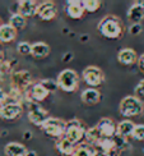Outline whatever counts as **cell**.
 I'll return each mask as SVG.
<instances>
[{
  "mask_svg": "<svg viewBox=\"0 0 144 156\" xmlns=\"http://www.w3.org/2000/svg\"><path fill=\"white\" fill-rule=\"evenodd\" d=\"M86 144L93 148L94 156H120L124 150L129 147L128 140L116 136H102L96 128H88L86 132Z\"/></svg>",
  "mask_w": 144,
  "mask_h": 156,
  "instance_id": "obj_1",
  "label": "cell"
},
{
  "mask_svg": "<svg viewBox=\"0 0 144 156\" xmlns=\"http://www.w3.org/2000/svg\"><path fill=\"white\" fill-rule=\"evenodd\" d=\"M98 32L110 40H117L124 35V23L116 16H106L98 23Z\"/></svg>",
  "mask_w": 144,
  "mask_h": 156,
  "instance_id": "obj_2",
  "label": "cell"
},
{
  "mask_svg": "<svg viewBox=\"0 0 144 156\" xmlns=\"http://www.w3.org/2000/svg\"><path fill=\"white\" fill-rule=\"evenodd\" d=\"M119 112L125 118H133L143 114L144 112V104L143 101L136 96H125L120 101Z\"/></svg>",
  "mask_w": 144,
  "mask_h": 156,
  "instance_id": "obj_3",
  "label": "cell"
},
{
  "mask_svg": "<svg viewBox=\"0 0 144 156\" xmlns=\"http://www.w3.org/2000/svg\"><path fill=\"white\" fill-rule=\"evenodd\" d=\"M81 78L78 73L73 69H64L57 76V87L63 90L64 92H75L79 87Z\"/></svg>",
  "mask_w": 144,
  "mask_h": 156,
  "instance_id": "obj_4",
  "label": "cell"
},
{
  "mask_svg": "<svg viewBox=\"0 0 144 156\" xmlns=\"http://www.w3.org/2000/svg\"><path fill=\"white\" fill-rule=\"evenodd\" d=\"M86 126L83 124L81 120L78 119H71L67 122V129H65L64 137L68 138L71 144L78 146L81 145V142L86 138V132H87Z\"/></svg>",
  "mask_w": 144,
  "mask_h": 156,
  "instance_id": "obj_5",
  "label": "cell"
},
{
  "mask_svg": "<svg viewBox=\"0 0 144 156\" xmlns=\"http://www.w3.org/2000/svg\"><path fill=\"white\" fill-rule=\"evenodd\" d=\"M41 129L49 137L59 140V138L64 137V134H65L67 122H64L63 119H59V118H54V116H49L47 120L42 124Z\"/></svg>",
  "mask_w": 144,
  "mask_h": 156,
  "instance_id": "obj_6",
  "label": "cell"
},
{
  "mask_svg": "<svg viewBox=\"0 0 144 156\" xmlns=\"http://www.w3.org/2000/svg\"><path fill=\"white\" fill-rule=\"evenodd\" d=\"M82 80L86 82L87 86H89L91 88H94L102 84V82L105 81V74L101 68L96 66H88L83 69Z\"/></svg>",
  "mask_w": 144,
  "mask_h": 156,
  "instance_id": "obj_7",
  "label": "cell"
},
{
  "mask_svg": "<svg viewBox=\"0 0 144 156\" xmlns=\"http://www.w3.org/2000/svg\"><path fill=\"white\" fill-rule=\"evenodd\" d=\"M12 87L19 90L21 92H27V90L32 86V74L28 70H18L14 72L10 77Z\"/></svg>",
  "mask_w": 144,
  "mask_h": 156,
  "instance_id": "obj_8",
  "label": "cell"
},
{
  "mask_svg": "<svg viewBox=\"0 0 144 156\" xmlns=\"http://www.w3.org/2000/svg\"><path fill=\"white\" fill-rule=\"evenodd\" d=\"M49 113L41 108L37 102H28V120L36 127H42V124L47 120Z\"/></svg>",
  "mask_w": 144,
  "mask_h": 156,
  "instance_id": "obj_9",
  "label": "cell"
},
{
  "mask_svg": "<svg viewBox=\"0 0 144 156\" xmlns=\"http://www.w3.org/2000/svg\"><path fill=\"white\" fill-rule=\"evenodd\" d=\"M50 95V91L43 86L41 82H36L33 83L32 86L27 90V92H26V96H27V99L32 102H41L43 100H46V97Z\"/></svg>",
  "mask_w": 144,
  "mask_h": 156,
  "instance_id": "obj_10",
  "label": "cell"
},
{
  "mask_svg": "<svg viewBox=\"0 0 144 156\" xmlns=\"http://www.w3.org/2000/svg\"><path fill=\"white\" fill-rule=\"evenodd\" d=\"M22 114V104L6 101L0 106V118L5 120H14Z\"/></svg>",
  "mask_w": 144,
  "mask_h": 156,
  "instance_id": "obj_11",
  "label": "cell"
},
{
  "mask_svg": "<svg viewBox=\"0 0 144 156\" xmlns=\"http://www.w3.org/2000/svg\"><path fill=\"white\" fill-rule=\"evenodd\" d=\"M57 16V6L54 2H42L38 4L37 17L42 21H52Z\"/></svg>",
  "mask_w": 144,
  "mask_h": 156,
  "instance_id": "obj_12",
  "label": "cell"
},
{
  "mask_svg": "<svg viewBox=\"0 0 144 156\" xmlns=\"http://www.w3.org/2000/svg\"><path fill=\"white\" fill-rule=\"evenodd\" d=\"M38 4L40 3L33 2V0H22V2H18V14H21L24 18L37 16Z\"/></svg>",
  "mask_w": 144,
  "mask_h": 156,
  "instance_id": "obj_13",
  "label": "cell"
},
{
  "mask_svg": "<svg viewBox=\"0 0 144 156\" xmlns=\"http://www.w3.org/2000/svg\"><path fill=\"white\" fill-rule=\"evenodd\" d=\"M128 18L133 24H139L144 19V2H135L128 10Z\"/></svg>",
  "mask_w": 144,
  "mask_h": 156,
  "instance_id": "obj_14",
  "label": "cell"
},
{
  "mask_svg": "<svg viewBox=\"0 0 144 156\" xmlns=\"http://www.w3.org/2000/svg\"><path fill=\"white\" fill-rule=\"evenodd\" d=\"M138 59H139V56L135 53V50L129 49V48L120 50L119 54H117V60H119V63L122 64V66H126V67L138 63Z\"/></svg>",
  "mask_w": 144,
  "mask_h": 156,
  "instance_id": "obj_15",
  "label": "cell"
},
{
  "mask_svg": "<svg viewBox=\"0 0 144 156\" xmlns=\"http://www.w3.org/2000/svg\"><path fill=\"white\" fill-rule=\"evenodd\" d=\"M5 156H27L28 150L24 145L18 144V142H9L4 147Z\"/></svg>",
  "mask_w": 144,
  "mask_h": 156,
  "instance_id": "obj_16",
  "label": "cell"
},
{
  "mask_svg": "<svg viewBox=\"0 0 144 156\" xmlns=\"http://www.w3.org/2000/svg\"><path fill=\"white\" fill-rule=\"evenodd\" d=\"M81 100L86 105H96L101 100V92L97 88H87L82 92Z\"/></svg>",
  "mask_w": 144,
  "mask_h": 156,
  "instance_id": "obj_17",
  "label": "cell"
},
{
  "mask_svg": "<svg viewBox=\"0 0 144 156\" xmlns=\"http://www.w3.org/2000/svg\"><path fill=\"white\" fill-rule=\"evenodd\" d=\"M17 37V30L14 27H12L9 23H3V26L0 27V42L8 44L14 41Z\"/></svg>",
  "mask_w": 144,
  "mask_h": 156,
  "instance_id": "obj_18",
  "label": "cell"
},
{
  "mask_svg": "<svg viewBox=\"0 0 144 156\" xmlns=\"http://www.w3.org/2000/svg\"><path fill=\"white\" fill-rule=\"evenodd\" d=\"M67 14L71 18V19H79L84 16V8L82 5V2H68L67 8Z\"/></svg>",
  "mask_w": 144,
  "mask_h": 156,
  "instance_id": "obj_19",
  "label": "cell"
},
{
  "mask_svg": "<svg viewBox=\"0 0 144 156\" xmlns=\"http://www.w3.org/2000/svg\"><path fill=\"white\" fill-rule=\"evenodd\" d=\"M134 128H135V124L132 120H129V119L122 120L117 124V134H119L121 138L128 140L130 137H133Z\"/></svg>",
  "mask_w": 144,
  "mask_h": 156,
  "instance_id": "obj_20",
  "label": "cell"
},
{
  "mask_svg": "<svg viewBox=\"0 0 144 156\" xmlns=\"http://www.w3.org/2000/svg\"><path fill=\"white\" fill-rule=\"evenodd\" d=\"M50 54V46L46 42H35L32 44L31 55L36 59H43Z\"/></svg>",
  "mask_w": 144,
  "mask_h": 156,
  "instance_id": "obj_21",
  "label": "cell"
},
{
  "mask_svg": "<svg viewBox=\"0 0 144 156\" xmlns=\"http://www.w3.org/2000/svg\"><path fill=\"white\" fill-rule=\"evenodd\" d=\"M75 145H73L71 142L68 140V138H65V137H61V138H59L56 140V148H57V151L60 152L61 155L64 156H71L75 150Z\"/></svg>",
  "mask_w": 144,
  "mask_h": 156,
  "instance_id": "obj_22",
  "label": "cell"
},
{
  "mask_svg": "<svg viewBox=\"0 0 144 156\" xmlns=\"http://www.w3.org/2000/svg\"><path fill=\"white\" fill-rule=\"evenodd\" d=\"M71 156H94V152H93V148L84 142V144H81L75 147Z\"/></svg>",
  "mask_w": 144,
  "mask_h": 156,
  "instance_id": "obj_23",
  "label": "cell"
},
{
  "mask_svg": "<svg viewBox=\"0 0 144 156\" xmlns=\"http://www.w3.org/2000/svg\"><path fill=\"white\" fill-rule=\"evenodd\" d=\"M9 24L15 30H23L26 27V18L22 17L21 14H18V13H14L9 18Z\"/></svg>",
  "mask_w": 144,
  "mask_h": 156,
  "instance_id": "obj_24",
  "label": "cell"
},
{
  "mask_svg": "<svg viewBox=\"0 0 144 156\" xmlns=\"http://www.w3.org/2000/svg\"><path fill=\"white\" fill-rule=\"evenodd\" d=\"M101 2L100 0H83L82 2V5H83V8L86 12L88 13H94L97 12L98 9L101 8Z\"/></svg>",
  "mask_w": 144,
  "mask_h": 156,
  "instance_id": "obj_25",
  "label": "cell"
},
{
  "mask_svg": "<svg viewBox=\"0 0 144 156\" xmlns=\"http://www.w3.org/2000/svg\"><path fill=\"white\" fill-rule=\"evenodd\" d=\"M133 138L136 141H144V124H135Z\"/></svg>",
  "mask_w": 144,
  "mask_h": 156,
  "instance_id": "obj_26",
  "label": "cell"
},
{
  "mask_svg": "<svg viewBox=\"0 0 144 156\" xmlns=\"http://www.w3.org/2000/svg\"><path fill=\"white\" fill-rule=\"evenodd\" d=\"M31 48L32 45L28 42H19L17 45V51L21 55H31Z\"/></svg>",
  "mask_w": 144,
  "mask_h": 156,
  "instance_id": "obj_27",
  "label": "cell"
},
{
  "mask_svg": "<svg viewBox=\"0 0 144 156\" xmlns=\"http://www.w3.org/2000/svg\"><path fill=\"white\" fill-rule=\"evenodd\" d=\"M41 83L50 91V92H52V91H55L56 88H59L57 87V83L54 82V81H51V80H43V81H41Z\"/></svg>",
  "mask_w": 144,
  "mask_h": 156,
  "instance_id": "obj_28",
  "label": "cell"
},
{
  "mask_svg": "<svg viewBox=\"0 0 144 156\" xmlns=\"http://www.w3.org/2000/svg\"><path fill=\"white\" fill-rule=\"evenodd\" d=\"M135 95L136 97H144V80H142L135 87Z\"/></svg>",
  "mask_w": 144,
  "mask_h": 156,
  "instance_id": "obj_29",
  "label": "cell"
},
{
  "mask_svg": "<svg viewBox=\"0 0 144 156\" xmlns=\"http://www.w3.org/2000/svg\"><path fill=\"white\" fill-rule=\"evenodd\" d=\"M140 31H142L140 24H133L132 27H130V30H129V32H130L132 35H138Z\"/></svg>",
  "mask_w": 144,
  "mask_h": 156,
  "instance_id": "obj_30",
  "label": "cell"
},
{
  "mask_svg": "<svg viewBox=\"0 0 144 156\" xmlns=\"http://www.w3.org/2000/svg\"><path fill=\"white\" fill-rule=\"evenodd\" d=\"M6 100H8V95L5 94V91L3 88H0V106H2L3 104H5Z\"/></svg>",
  "mask_w": 144,
  "mask_h": 156,
  "instance_id": "obj_31",
  "label": "cell"
},
{
  "mask_svg": "<svg viewBox=\"0 0 144 156\" xmlns=\"http://www.w3.org/2000/svg\"><path fill=\"white\" fill-rule=\"evenodd\" d=\"M138 67H139V70L144 73V54L139 55V59H138Z\"/></svg>",
  "mask_w": 144,
  "mask_h": 156,
  "instance_id": "obj_32",
  "label": "cell"
},
{
  "mask_svg": "<svg viewBox=\"0 0 144 156\" xmlns=\"http://www.w3.org/2000/svg\"><path fill=\"white\" fill-rule=\"evenodd\" d=\"M2 55H3V48H2V42H0V59H2Z\"/></svg>",
  "mask_w": 144,
  "mask_h": 156,
  "instance_id": "obj_33",
  "label": "cell"
},
{
  "mask_svg": "<svg viewBox=\"0 0 144 156\" xmlns=\"http://www.w3.org/2000/svg\"><path fill=\"white\" fill-rule=\"evenodd\" d=\"M3 26V22H2V18H0V27H2Z\"/></svg>",
  "mask_w": 144,
  "mask_h": 156,
  "instance_id": "obj_34",
  "label": "cell"
}]
</instances>
